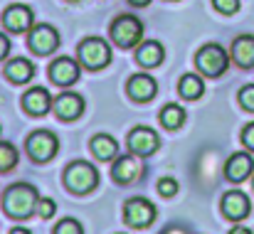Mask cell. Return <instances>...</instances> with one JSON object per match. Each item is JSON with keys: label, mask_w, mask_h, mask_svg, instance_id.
Segmentation results:
<instances>
[{"label": "cell", "mask_w": 254, "mask_h": 234, "mask_svg": "<svg viewBox=\"0 0 254 234\" xmlns=\"http://www.w3.org/2000/svg\"><path fill=\"white\" fill-rule=\"evenodd\" d=\"M55 234H84V230H82V225H79L77 220L67 217V220H62V222L55 227Z\"/></svg>", "instance_id": "25"}, {"label": "cell", "mask_w": 254, "mask_h": 234, "mask_svg": "<svg viewBox=\"0 0 254 234\" xmlns=\"http://www.w3.org/2000/svg\"><path fill=\"white\" fill-rule=\"evenodd\" d=\"M195 64H197V69H200L205 77H220V74H225L227 67H230V55H227L220 45L210 42V45L200 47V52H197V57H195Z\"/></svg>", "instance_id": "4"}, {"label": "cell", "mask_w": 254, "mask_h": 234, "mask_svg": "<svg viewBox=\"0 0 254 234\" xmlns=\"http://www.w3.org/2000/svg\"><path fill=\"white\" fill-rule=\"evenodd\" d=\"M212 5L222 12V15H235L240 10V0H212Z\"/></svg>", "instance_id": "28"}, {"label": "cell", "mask_w": 254, "mask_h": 234, "mask_svg": "<svg viewBox=\"0 0 254 234\" xmlns=\"http://www.w3.org/2000/svg\"><path fill=\"white\" fill-rule=\"evenodd\" d=\"M17 148L12 146V143H7V141H0V173H7V170H12L15 165H17Z\"/></svg>", "instance_id": "24"}, {"label": "cell", "mask_w": 254, "mask_h": 234, "mask_svg": "<svg viewBox=\"0 0 254 234\" xmlns=\"http://www.w3.org/2000/svg\"><path fill=\"white\" fill-rule=\"evenodd\" d=\"M254 173V158L250 153H232L225 163V177L230 182H242Z\"/></svg>", "instance_id": "14"}, {"label": "cell", "mask_w": 254, "mask_h": 234, "mask_svg": "<svg viewBox=\"0 0 254 234\" xmlns=\"http://www.w3.org/2000/svg\"><path fill=\"white\" fill-rule=\"evenodd\" d=\"M2 25L10 30V32H30V27L35 25V15L27 5H10L5 12H2Z\"/></svg>", "instance_id": "11"}, {"label": "cell", "mask_w": 254, "mask_h": 234, "mask_svg": "<svg viewBox=\"0 0 254 234\" xmlns=\"http://www.w3.org/2000/svg\"><path fill=\"white\" fill-rule=\"evenodd\" d=\"M158 146H161V138H158V133H156L153 128H148V126H138V128H133V131L128 133V148H131L133 156L148 158L158 151Z\"/></svg>", "instance_id": "9"}, {"label": "cell", "mask_w": 254, "mask_h": 234, "mask_svg": "<svg viewBox=\"0 0 254 234\" xmlns=\"http://www.w3.org/2000/svg\"><path fill=\"white\" fill-rule=\"evenodd\" d=\"M126 89H128V96L133 101H141V104L143 101H151L158 94V84H156V79L151 77V74H133V77L128 79Z\"/></svg>", "instance_id": "17"}, {"label": "cell", "mask_w": 254, "mask_h": 234, "mask_svg": "<svg viewBox=\"0 0 254 234\" xmlns=\"http://www.w3.org/2000/svg\"><path fill=\"white\" fill-rule=\"evenodd\" d=\"M77 55H79V64H84L86 69H104L111 62V47L101 37L82 40V45L77 47Z\"/></svg>", "instance_id": "5"}, {"label": "cell", "mask_w": 254, "mask_h": 234, "mask_svg": "<svg viewBox=\"0 0 254 234\" xmlns=\"http://www.w3.org/2000/svg\"><path fill=\"white\" fill-rule=\"evenodd\" d=\"M252 205H250V197L242 192V190H230L225 192L222 197V215L232 222H242L247 215H250Z\"/></svg>", "instance_id": "12"}, {"label": "cell", "mask_w": 254, "mask_h": 234, "mask_svg": "<svg viewBox=\"0 0 254 234\" xmlns=\"http://www.w3.org/2000/svg\"><path fill=\"white\" fill-rule=\"evenodd\" d=\"M242 143H245L250 151H254V123H247V126L242 128Z\"/></svg>", "instance_id": "30"}, {"label": "cell", "mask_w": 254, "mask_h": 234, "mask_svg": "<svg viewBox=\"0 0 254 234\" xmlns=\"http://www.w3.org/2000/svg\"><path fill=\"white\" fill-rule=\"evenodd\" d=\"M124 220H126L128 227L143 230L156 220V205L148 202L146 197H131L124 205Z\"/></svg>", "instance_id": "8"}, {"label": "cell", "mask_w": 254, "mask_h": 234, "mask_svg": "<svg viewBox=\"0 0 254 234\" xmlns=\"http://www.w3.org/2000/svg\"><path fill=\"white\" fill-rule=\"evenodd\" d=\"M67 2H79V0H67Z\"/></svg>", "instance_id": "36"}, {"label": "cell", "mask_w": 254, "mask_h": 234, "mask_svg": "<svg viewBox=\"0 0 254 234\" xmlns=\"http://www.w3.org/2000/svg\"><path fill=\"white\" fill-rule=\"evenodd\" d=\"M50 79L60 86H72L79 79V64L72 57H57L50 64Z\"/></svg>", "instance_id": "15"}, {"label": "cell", "mask_w": 254, "mask_h": 234, "mask_svg": "<svg viewBox=\"0 0 254 234\" xmlns=\"http://www.w3.org/2000/svg\"><path fill=\"white\" fill-rule=\"evenodd\" d=\"M143 173H146V168H143V163H141L138 156H121V158L116 156L114 158L111 175H114V180H116L119 185H131V182H136Z\"/></svg>", "instance_id": "10"}, {"label": "cell", "mask_w": 254, "mask_h": 234, "mask_svg": "<svg viewBox=\"0 0 254 234\" xmlns=\"http://www.w3.org/2000/svg\"><path fill=\"white\" fill-rule=\"evenodd\" d=\"M52 109H55L57 118H62V121H74V118H79L82 111H84V99H82L79 94H74V91H64V94H60V96L55 99Z\"/></svg>", "instance_id": "13"}, {"label": "cell", "mask_w": 254, "mask_h": 234, "mask_svg": "<svg viewBox=\"0 0 254 234\" xmlns=\"http://www.w3.org/2000/svg\"><path fill=\"white\" fill-rule=\"evenodd\" d=\"M57 151H60V138L52 131L42 128V131H35V133L27 136V153H30L32 160L47 163V160H52L57 156Z\"/></svg>", "instance_id": "6"}, {"label": "cell", "mask_w": 254, "mask_h": 234, "mask_svg": "<svg viewBox=\"0 0 254 234\" xmlns=\"http://www.w3.org/2000/svg\"><path fill=\"white\" fill-rule=\"evenodd\" d=\"M7 52H10V40L0 32V59H5V57H7Z\"/></svg>", "instance_id": "31"}, {"label": "cell", "mask_w": 254, "mask_h": 234, "mask_svg": "<svg viewBox=\"0 0 254 234\" xmlns=\"http://www.w3.org/2000/svg\"><path fill=\"white\" fill-rule=\"evenodd\" d=\"M232 62L242 69H252L254 67V35H240L232 42V52H230Z\"/></svg>", "instance_id": "18"}, {"label": "cell", "mask_w": 254, "mask_h": 234, "mask_svg": "<svg viewBox=\"0 0 254 234\" xmlns=\"http://www.w3.org/2000/svg\"><path fill=\"white\" fill-rule=\"evenodd\" d=\"M178 190H180L178 180H173V177H163V180H158V192H161L163 197H173Z\"/></svg>", "instance_id": "27"}, {"label": "cell", "mask_w": 254, "mask_h": 234, "mask_svg": "<svg viewBox=\"0 0 254 234\" xmlns=\"http://www.w3.org/2000/svg\"><path fill=\"white\" fill-rule=\"evenodd\" d=\"M91 153L99 158V160H114L119 156V143L114 136L109 133H99L91 138Z\"/></svg>", "instance_id": "21"}, {"label": "cell", "mask_w": 254, "mask_h": 234, "mask_svg": "<svg viewBox=\"0 0 254 234\" xmlns=\"http://www.w3.org/2000/svg\"><path fill=\"white\" fill-rule=\"evenodd\" d=\"M37 202H40V195H37V190L30 182L10 185L5 190V195H2V207L15 220H27L30 215H35L37 212Z\"/></svg>", "instance_id": "1"}, {"label": "cell", "mask_w": 254, "mask_h": 234, "mask_svg": "<svg viewBox=\"0 0 254 234\" xmlns=\"http://www.w3.org/2000/svg\"><path fill=\"white\" fill-rule=\"evenodd\" d=\"M230 234H254L250 227H242V225H237V227H232L230 230Z\"/></svg>", "instance_id": "32"}, {"label": "cell", "mask_w": 254, "mask_h": 234, "mask_svg": "<svg viewBox=\"0 0 254 234\" xmlns=\"http://www.w3.org/2000/svg\"><path fill=\"white\" fill-rule=\"evenodd\" d=\"M5 77L15 84H27L30 79L35 77V64L25 57H15L5 64Z\"/></svg>", "instance_id": "20"}, {"label": "cell", "mask_w": 254, "mask_h": 234, "mask_svg": "<svg viewBox=\"0 0 254 234\" xmlns=\"http://www.w3.org/2000/svg\"><path fill=\"white\" fill-rule=\"evenodd\" d=\"M166 234H185V232H183L180 227H173V230H168V232H166Z\"/></svg>", "instance_id": "35"}, {"label": "cell", "mask_w": 254, "mask_h": 234, "mask_svg": "<svg viewBox=\"0 0 254 234\" xmlns=\"http://www.w3.org/2000/svg\"><path fill=\"white\" fill-rule=\"evenodd\" d=\"M55 212H57V205H55V200L45 197V200H40V202H37V215H40L42 220H50V217H55Z\"/></svg>", "instance_id": "26"}, {"label": "cell", "mask_w": 254, "mask_h": 234, "mask_svg": "<svg viewBox=\"0 0 254 234\" xmlns=\"http://www.w3.org/2000/svg\"><path fill=\"white\" fill-rule=\"evenodd\" d=\"M252 187H254V180H252Z\"/></svg>", "instance_id": "37"}, {"label": "cell", "mask_w": 254, "mask_h": 234, "mask_svg": "<svg viewBox=\"0 0 254 234\" xmlns=\"http://www.w3.org/2000/svg\"><path fill=\"white\" fill-rule=\"evenodd\" d=\"M240 104H242V109L254 111V84H247V86L240 91Z\"/></svg>", "instance_id": "29"}, {"label": "cell", "mask_w": 254, "mask_h": 234, "mask_svg": "<svg viewBox=\"0 0 254 234\" xmlns=\"http://www.w3.org/2000/svg\"><path fill=\"white\" fill-rule=\"evenodd\" d=\"M52 96H50V91L45 89V86H32V89H27L25 91V96H22V109L27 111V114H32V116H42V114H47L50 109H52Z\"/></svg>", "instance_id": "16"}, {"label": "cell", "mask_w": 254, "mask_h": 234, "mask_svg": "<svg viewBox=\"0 0 254 234\" xmlns=\"http://www.w3.org/2000/svg\"><path fill=\"white\" fill-rule=\"evenodd\" d=\"M178 91H180L183 99H200L205 94V81L197 74H185L178 81Z\"/></svg>", "instance_id": "22"}, {"label": "cell", "mask_w": 254, "mask_h": 234, "mask_svg": "<svg viewBox=\"0 0 254 234\" xmlns=\"http://www.w3.org/2000/svg\"><path fill=\"white\" fill-rule=\"evenodd\" d=\"M64 185L77 195H86L99 185V170L86 160H74L64 168Z\"/></svg>", "instance_id": "2"}, {"label": "cell", "mask_w": 254, "mask_h": 234, "mask_svg": "<svg viewBox=\"0 0 254 234\" xmlns=\"http://www.w3.org/2000/svg\"><path fill=\"white\" fill-rule=\"evenodd\" d=\"M143 37V22L136 15H119L111 22V40L121 47V50H131L141 42Z\"/></svg>", "instance_id": "3"}, {"label": "cell", "mask_w": 254, "mask_h": 234, "mask_svg": "<svg viewBox=\"0 0 254 234\" xmlns=\"http://www.w3.org/2000/svg\"><path fill=\"white\" fill-rule=\"evenodd\" d=\"M133 7H146V5H151V0H128Z\"/></svg>", "instance_id": "33"}, {"label": "cell", "mask_w": 254, "mask_h": 234, "mask_svg": "<svg viewBox=\"0 0 254 234\" xmlns=\"http://www.w3.org/2000/svg\"><path fill=\"white\" fill-rule=\"evenodd\" d=\"M183 121H185V109H183V106L168 104V106L161 109V123H163L166 128H170V131H173V128H180Z\"/></svg>", "instance_id": "23"}, {"label": "cell", "mask_w": 254, "mask_h": 234, "mask_svg": "<svg viewBox=\"0 0 254 234\" xmlns=\"http://www.w3.org/2000/svg\"><path fill=\"white\" fill-rule=\"evenodd\" d=\"M163 57H166V50H163V45H161V42H156V40L141 42V45H138V50H136V62H138L141 67H146V69L161 67Z\"/></svg>", "instance_id": "19"}, {"label": "cell", "mask_w": 254, "mask_h": 234, "mask_svg": "<svg viewBox=\"0 0 254 234\" xmlns=\"http://www.w3.org/2000/svg\"><path fill=\"white\" fill-rule=\"evenodd\" d=\"M10 234H32V232H30V230H25V227H15Z\"/></svg>", "instance_id": "34"}, {"label": "cell", "mask_w": 254, "mask_h": 234, "mask_svg": "<svg viewBox=\"0 0 254 234\" xmlns=\"http://www.w3.org/2000/svg\"><path fill=\"white\" fill-rule=\"evenodd\" d=\"M27 45L35 55H52L57 47H60V32L52 27V25H32L30 32H27Z\"/></svg>", "instance_id": "7"}]
</instances>
